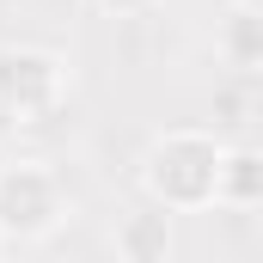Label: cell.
Segmentation results:
<instances>
[{"label":"cell","instance_id":"cell-5","mask_svg":"<svg viewBox=\"0 0 263 263\" xmlns=\"http://www.w3.org/2000/svg\"><path fill=\"white\" fill-rule=\"evenodd\" d=\"M110 251L123 263H165L178 251V233H172V208H159V202L147 196V208H135L117 220V233H110Z\"/></svg>","mask_w":263,"mask_h":263},{"label":"cell","instance_id":"cell-2","mask_svg":"<svg viewBox=\"0 0 263 263\" xmlns=\"http://www.w3.org/2000/svg\"><path fill=\"white\" fill-rule=\"evenodd\" d=\"M73 214L62 172L49 159H6L0 165V239L6 245H43Z\"/></svg>","mask_w":263,"mask_h":263},{"label":"cell","instance_id":"cell-6","mask_svg":"<svg viewBox=\"0 0 263 263\" xmlns=\"http://www.w3.org/2000/svg\"><path fill=\"white\" fill-rule=\"evenodd\" d=\"M214 208H227V214H257L263 208V147H227Z\"/></svg>","mask_w":263,"mask_h":263},{"label":"cell","instance_id":"cell-8","mask_svg":"<svg viewBox=\"0 0 263 263\" xmlns=\"http://www.w3.org/2000/svg\"><path fill=\"white\" fill-rule=\"evenodd\" d=\"M0 251H6V239H0Z\"/></svg>","mask_w":263,"mask_h":263},{"label":"cell","instance_id":"cell-4","mask_svg":"<svg viewBox=\"0 0 263 263\" xmlns=\"http://www.w3.org/2000/svg\"><path fill=\"white\" fill-rule=\"evenodd\" d=\"M214 55L239 80L263 73V0H227L214 18Z\"/></svg>","mask_w":263,"mask_h":263},{"label":"cell","instance_id":"cell-1","mask_svg":"<svg viewBox=\"0 0 263 263\" xmlns=\"http://www.w3.org/2000/svg\"><path fill=\"white\" fill-rule=\"evenodd\" d=\"M220 159H227V141L202 123L159 129L141 153V190L172 214H202L214 208V190H220Z\"/></svg>","mask_w":263,"mask_h":263},{"label":"cell","instance_id":"cell-3","mask_svg":"<svg viewBox=\"0 0 263 263\" xmlns=\"http://www.w3.org/2000/svg\"><path fill=\"white\" fill-rule=\"evenodd\" d=\"M73 92V67L55 49H0V123L6 129H37L49 123Z\"/></svg>","mask_w":263,"mask_h":263},{"label":"cell","instance_id":"cell-7","mask_svg":"<svg viewBox=\"0 0 263 263\" xmlns=\"http://www.w3.org/2000/svg\"><path fill=\"white\" fill-rule=\"evenodd\" d=\"M159 0H98V12L104 18H141V12H153Z\"/></svg>","mask_w":263,"mask_h":263}]
</instances>
